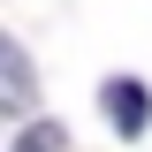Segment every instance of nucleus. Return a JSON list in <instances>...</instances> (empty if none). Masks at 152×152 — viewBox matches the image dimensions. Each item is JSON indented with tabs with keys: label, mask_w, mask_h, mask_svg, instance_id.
Here are the masks:
<instances>
[{
	"label": "nucleus",
	"mask_w": 152,
	"mask_h": 152,
	"mask_svg": "<svg viewBox=\"0 0 152 152\" xmlns=\"http://www.w3.org/2000/svg\"><path fill=\"white\" fill-rule=\"evenodd\" d=\"M107 122H114L122 137H145L152 99H145V84H137V76H114V84H107Z\"/></svg>",
	"instance_id": "nucleus-1"
},
{
	"label": "nucleus",
	"mask_w": 152,
	"mask_h": 152,
	"mask_svg": "<svg viewBox=\"0 0 152 152\" xmlns=\"http://www.w3.org/2000/svg\"><path fill=\"white\" fill-rule=\"evenodd\" d=\"M15 152H69V129H61V122H31V129L15 137Z\"/></svg>",
	"instance_id": "nucleus-3"
},
{
	"label": "nucleus",
	"mask_w": 152,
	"mask_h": 152,
	"mask_svg": "<svg viewBox=\"0 0 152 152\" xmlns=\"http://www.w3.org/2000/svg\"><path fill=\"white\" fill-rule=\"evenodd\" d=\"M0 61H8V107H31V61H23V46H15V38L0 46Z\"/></svg>",
	"instance_id": "nucleus-2"
}]
</instances>
